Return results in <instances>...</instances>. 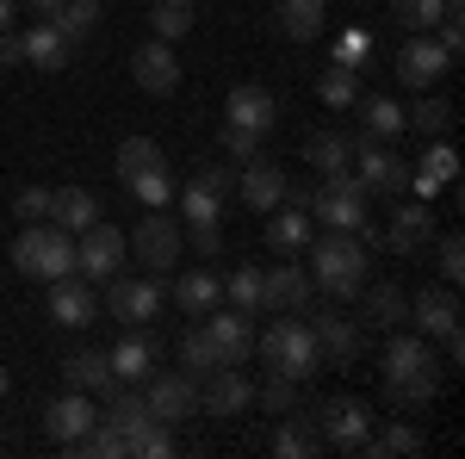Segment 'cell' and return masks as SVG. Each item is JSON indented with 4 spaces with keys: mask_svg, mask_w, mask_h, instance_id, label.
<instances>
[{
    "mask_svg": "<svg viewBox=\"0 0 465 459\" xmlns=\"http://www.w3.org/2000/svg\"><path fill=\"white\" fill-rule=\"evenodd\" d=\"M261 285H267V311H304L311 304V274L304 267H292L286 254H280V267H261Z\"/></svg>",
    "mask_w": 465,
    "mask_h": 459,
    "instance_id": "obj_23",
    "label": "cell"
},
{
    "mask_svg": "<svg viewBox=\"0 0 465 459\" xmlns=\"http://www.w3.org/2000/svg\"><path fill=\"white\" fill-rule=\"evenodd\" d=\"M434 267H440V280H447V285L465 280V243H460V230H447V236H440V248H434Z\"/></svg>",
    "mask_w": 465,
    "mask_h": 459,
    "instance_id": "obj_48",
    "label": "cell"
},
{
    "mask_svg": "<svg viewBox=\"0 0 465 459\" xmlns=\"http://www.w3.org/2000/svg\"><path fill=\"white\" fill-rule=\"evenodd\" d=\"M193 248H199L205 261H217V248H223V236H217V224H212V230H193Z\"/></svg>",
    "mask_w": 465,
    "mask_h": 459,
    "instance_id": "obj_53",
    "label": "cell"
},
{
    "mask_svg": "<svg viewBox=\"0 0 465 459\" xmlns=\"http://www.w3.org/2000/svg\"><path fill=\"white\" fill-rule=\"evenodd\" d=\"M131 454H137V459H168V454H174V428H168V423H149L143 434L131 441Z\"/></svg>",
    "mask_w": 465,
    "mask_h": 459,
    "instance_id": "obj_49",
    "label": "cell"
},
{
    "mask_svg": "<svg viewBox=\"0 0 465 459\" xmlns=\"http://www.w3.org/2000/svg\"><path fill=\"white\" fill-rule=\"evenodd\" d=\"M223 125H242L254 137H267V131L280 125V100H273L267 87L242 81V87H230V100H223Z\"/></svg>",
    "mask_w": 465,
    "mask_h": 459,
    "instance_id": "obj_18",
    "label": "cell"
},
{
    "mask_svg": "<svg viewBox=\"0 0 465 459\" xmlns=\"http://www.w3.org/2000/svg\"><path fill=\"white\" fill-rule=\"evenodd\" d=\"M100 311H106V317H118L124 329H143V323H155V311H162V280H155V274H149V280L112 274V280H106V298H100Z\"/></svg>",
    "mask_w": 465,
    "mask_h": 459,
    "instance_id": "obj_8",
    "label": "cell"
},
{
    "mask_svg": "<svg viewBox=\"0 0 465 459\" xmlns=\"http://www.w3.org/2000/svg\"><path fill=\"white\" fill-rule=\"evenodd\" d=\"M273 454H280V459L322 454V434L311 428V416H280V428H273Z\"/></svg>",
    "mask_w": 465,
    "mask_h": 459,
    "instance_id": "obj_36",
    "label": "cell"
},
{
    "mask_svg": "<svg viewBox=\"0 0 465 459\" xmlns=\"http://www.w3.org/2000/svg\"><path fill=\"white\" fill-rule=\"evenodd\" d=\"M143 404H149L155 423L180 428L186 416H199V379H193V373H155L143 385Z\"/></svg>",
    "mask_w": 465,
    "mask_h": 459,
    "instance_id": "obj_11",
    "label": "cell"
},
{
    "mask_svg": "<svg viewBox=\"0 0 465 459\" xmlns=\"http://www.w3.org/2000/svg\"><path fill=\"white\" fill-rule=\"evenodd\" d=\"M193 19H199V6H193V0H149V25H155L162 44L186 37V32H193Z\"/></svg>",
    "mask_w": 465,
    "mask_h": 459,
    "instance_id": "obj_38",
    "label": "cell"
},
{
    "mask_svg": "<svg viewBox=\"0 0 465 459\" xmlns=\"http://www.w3.org/2000/svg\"><path fill=\"white\" fill-rule=\"evenodd\" d=\"M100 423H106V428H118V434H124V447H131V441H137V434H143V428L155 423V416H149L143 391L112 385V391H106V410H100Z\"/></svg>",
    "mask_w": 465,
    "mask_h": 459,
    "instance_id": "obj_28",
    "label": "cell"
},
{
    "mask_svg": "<svg viewBox=\"0 0 465 459\" xmlns=\"http://www.w3.org/2000/svg\"><path fill=\"white\" fill-rule=\"evenodd\" d=\"M317 100H322L329 112L354 106V100H360V69H348V63H329V69H322V81H317Z\"/></svg>",
    "mask_w": 465,
    "mask_h": 459,
    "instance_id": "obj_41",
    "label": "cell"
},
{
    "mask_svg": "<svg viewBox=\"0 0 465 459\" xmlns=\"http://www.w3.org/2000/svg\"><path fill=\"white\" fill-rule=\"evenodd\" d=\"M403 125H416L422 137H447V131H453V106H447L440 94H422L416 106L403 112Z\"/></svg>",
    "mask_w": 465,
    "mask_h": 459,
    "instance_id": "obj_44",
    "label": "cell"
},
{
    "mask_svg": "<svg viewBox=\"0 0 465 459\" xmlns=\"http://www.w3.org/2000/svg\"><path fill=\"white\" fill-rule=\"evenodd\" d=\"M236 193H242V205H254V212H273V205L286 199V168L267 162V155H254V162H242Z\"/></svg>",
    "mask_w": 465,
    "mask_h": 459,
    "instance_id": "obj_22",
    "label": "cell"
},
{
    "mask_svg": "<svg viewBox=\"0 0 465 459\" xmlns=\"http://www.w3.org/2000/svg\"><path fill=\"white\" fill-rule=\"evenodd\" d=\"M410 323H416V335H453L460 329V298H453V285H429V292H416V304H410Z\"/></svg>",
    "mask_w": 465,
    "mask_h": 459,
    "instance_id": "obj_21",
    "label": "cell"
},
{
    "mask_svg": "<svg viewBox=\"0 0 465 459\" xmlns=\"http://www.w3.org/2000/svg\"><path fill=\"white\" fill-rule=\"evenodd\" d=\"M174 304L180 317H205V311H217L223 304V274H212V267H186L174 280Z\"/></svg>",
    "mask_w": 465,
    "mask_h": 459,
    "instance_id": "obj_25",
    "label": "cell"
},
{
    "mask_svg": "<svg viewBox=\"0 0 465 459\" xmlns=\"http://www.w3.org/2000/svg\"><path fill=\"white\" fill-rule=\"evenodd\" d=\"M50 317L63 323V329H87V323H100V292L81 280V274L50 280Z\"/></svg>",
    "mask_w": 465,
    "mask_h": 459,
    "instance_id": "obj_16",
    "label": "cell"
},
{
    "mask_svg": "<svg viewBox=\"0 0 465 459\" xmlns=\"http://www.w3.org/2000/svg\"><path fill=\"white\" fill-rule=\"evenodd\" d=\"M360 106V137L366 143H385L403 131V106L397 100H385V94H372V100H354Z\"/></svg>",
    "mask_w": 465,
    "mask_h": 459,
    "instance_id": "obj_35",
    "label": "cell"
},
{
    "mask_svg": "<svg viewBox=\"0 0 465 459\" xmlns=\"http://www.w3.org/2000/svg\"><path fill=\"white\" fill-rule=\"evenodd\" d=\"M69 447H74V454H87V459H124V454H131V447H124V434L106 428V423H94L81 441H69Z\"/></svg>",
    "mask_w": 465,
    "mask_h": 459,
    "instance_id": "obj_46",
    "label": "cell"
},
{
    "mask_svg": "<svg viewBox=\"0 0 465 459\" xmlns=\"http://www.w3.org/2000/svg\"><path fill=\"white\" fill-rule=\"evenodd\" d=\"M13 63H25V50H19L13 32H0V69H13Z\"/></svg>",
    "mask_w": 465,
    "mask_h": 459,
    "instance_id": "obj_54",
    "label": "cell"
},
{
    "mask_svg": "<svg viewBox=\"0 0 465 459\" xmlns=\"http://www.w3.org/2000/svg\"><path fill=\"white\" fill-rule=\"evenodd\" d=\"M94 217H100V199H94L87 186H63V193H50V224H56V230L81 236Z\"/></svg>",
    "mask_w": 465,
    "mask_h": 459,
    "instance_id": "obj_33",
    "label": "cell"
},
{
    "mask_svg": "<svg viewBox=\"0 0 465 459\" xmlns=\"http://www.w3.org/2000/svg\"><path fill=\"white\" fill-rule=\"evenodd\" d=\"M0 391H6V366H0Z\"/></svg>",
    "mask_w": 465,
    "mask_h": 459,
    "instance_id": "obj_57",
    "label": "cell"
},
{
    "mask_svg": "<svg viewBox=\"0 0 465 459\" xmlns=\"http://www.w3.org/2000/svg\"><path fill=\"white\" fill-rule=\"evenodd\" d=\"M13 19H19V0H0V32H13Z\"/></svg>",
    "mask_w": 465,
    "mask_h": 459,
    "instance_id": "obj_56",
    "label": "cell"
},
{
    "mask_svg": "<svg viewBox=\"0 0 465 459\" xmlns=\"http://www.w3.org/2000/svg\"><path fill=\"white\" fill-rule=\"evenodd\" d=\"M311 236H317L311 212H304V205H286V199H280V205H273V217H267V248H273V254H298V248L311 243Z\"/></svg>",
    "mask_w": 465,
    "mask_h": 459,
    "instance_id": "obj_30",
    "label": "cell"
},
{
    "mask_svg": "<svg viewBox=\"0 0 465 459\" xmlns=\"http://www.w3.org/2000/svg\"><path fill=\"white\" fill-rule=\"evenodd\" d=\"M94 423H100V410H94V397H87V391H63V397H50V404H44V434H50V441H63V447L81 441Z\"/></svg>",
    "mask_w": 465,
    "mask_h": 459,
    "instance_id": "obj_17",
    "label": "cell"
},
{
    "mask_svg": "<svg viewBox=\"0 0 465 459\" xmlns=\"http://www.w3.org/2000/svg\"><path fill=\"white\" fill-rule=\"evenodd\" d=\"M63 379H69V391H87V397H106L118 379H112V360L100 348H81L63 360Z\"/></svg>",
    "mask_w": 465,
    "mask_h": 459,
    "instance_id": "obj_31",
    "label": "cell"
},
{
    "mask_svg": "<svg viewBox=\"0 0 465 459\" xmlns=\"http://www.w3.org/2000/svg\"><path fill=\"white\" fill-rule=\"evenodd\" d=\"M50 25H56V32L69 37V44H81V37H87L94 25H100V0H63V13H56Z\"/></svg>",
    "mask_w": 465,
    "mask_h": 459,
    "instance_id": "obj_45",
    "label": "cell"
},
{
    "mask_svg": "<svg viewBox=\"0 0 465 459\" xmlns=\"http://www.w3.org/2000/svg\"><path fill=\"white\" fill-rule=\"evenodd\" d=\"M217 366H223V360H217L212 335H205V323H199V329H186V335H180V373L205 379V373H217Z\"/></svg>",
    "mask_w": 465,
    "mask_h": 459,
    "instance_id": "obj_42",
    "label": "cell"
},
{
    "mask_svg": "<svg viewBox=\"0 0 465 459\" xmlns=\"http://www.w3.org/2000/svg\"><path fill=\"white\" fill-rule=\"evenodd\" d=\"M354 155H360V186L366 193H379V199H397V193H410V162H397L391 149H379V143H354Z\"/></svg>",
    "mask_w": 465,
    "mask_h": 459,
    "instance_id": "obj_15",
    "label": "cell"
},
{
    "mask_svg": "<svg viewBox=\"0 0 465 459\" xmlns=\"http://www.w3.org/2000/svg\"><path fill=\"white\" fill-rule=\"evenodd\" d=\"M199 323H205V335H212V348H217L223 366H242L254 354V317L249 311H223V304H217V311H205Z\"/></svg>",
    "mask_w": 465,
    "mask_h": 459,
    "instance_id": "obj_14",
    "label": "cell"
},
{
    "mask_svg": "<svg viewBox=\"0 0 465 459\" xmlns=\"http://www.w3.org/2000/svg\"><path fill=\"white\" fill-rule=\"evenodd\" d=\"M429 441H422V428H410V423H391V428H372L366 441H360V454L366 459H410V454H422Z\"/></svg>",
    "mask_w": 465,
    "mask_h": 459,
    "instance_id": "obj_34",
    "label": "cell"
},
{
    "mask_svg": "<svg viewBox=\"0 0 465 459\" xmlns=\"http://www.w3.org/2000/svg\"><path fill=\"white\" fill-rule=\"evenodd\" d=\"M254 404V385L236 373V366H217L205 373V391H199V416H242Z\"/></svg>",
    "mask_w": 465,
    "mask_h": 459,
    "instance_id": "obj_20",
    "label": "cell"
},
{
    "mask_svg": "<svg viewBox=\"0 0 465 459\" xmlns=\"http://www.w3.org/2000/svg\"><path fill=\"white\" fill-rule=\"evenodd\" d=\"M118 180L143 199L149 212H155V205H174V186H180L174 168H168V155H162L149 137H124L118 143Z\"/></svg>",
    "mask_w": 465,
    "mask_h": 459,
    "instance_id": "obj_5",
    "label": "cell"
},
{
    "mask_svg": "<svg viewBox=\"0 0 465 459\" xmlns=\"http://www.w3.org/2000/svg\"><path fill=\"white\" fill-rule=\"evenodd\" d=\"M13 267L25 274V280H63V274H74V236L69 230H56L50 217L44 224H25L19 236H13Z\"/></svg>",
    "mask_w": 465,
    "mask_h": 459,
    "instance_id": "obj_4",
    "label": "cell"
},
{
    "mask_svg": "<svg viewBox=\"0 0 465 459\" xmlns=\"http://www.w3.org/2000/svg\"><path fill=\"white\" fill-rule=\"evenodd\" d=\"M223 304H230V311H249V317H261V311H267L261 267H230V280H223Z\"/></svg>",
    "mask_w": 465,
    "mask_h": 459,
    "instance_id": "obj_37",
    "label": "cell"
},
{
    "mask_svg": "<svg viewBox=\"0 0 465 459\" xmlns=\"http://www.w3.org/2000/svg\"><path fill=\"white\" fill-rule=\"evenodd\" d=\"M273 25H280V37H292V44H311V37H322V25H329V0H273Z\"/></svg>",
    "mask_w": 465,
    "mask_h": 459,
    "instance_id": "obj_27",
    "label": "cell"
},
{
    "mask_svg": "<svg viewBox=\"0 0 465 459\" xmlns=\"http://www.w3.org/2000/svg\"><path fill=\"white\" fill-rule=\"evenodd\" d=\"M453 168H460V162H453V149H447V143H434L429 155H422V168H416V175H429L434 186H453Z\"/></svg>",
    "mask_w": 465,
    "mask_h": 459,
    "instance_id": "obj_50",
    "label": "cell"
},
{
    "mask_svg": "<svg viewBox=\"0 0 465 459\" xmlns=\"http://www.w3.org/2000/svg\"><path fill=\"white\" fill-rule=\"evenodd\" d=\"M13 212L25 217V224H44V217H50V193H44V186H25V193L13 199Z\"/></svg>",
    "mask_w": 465,
    "mask_h": 459,
    "instance_id": "obj_52",
    "label": "cell"
},
{
    "mask_svg": "<svg viewBox=\"0 0 465 459\" xmlns=\"http://www.w3.org/2000/svg\"><path fill=\"white\" fill-rule=\"evenodd\" d=\"M372 404L366 397H329V404H317L311 410V428L322 434V447H341V454H360V441L372 434Z\"/></svg>",
    "mask_w": 465,
    "mask_h": 459,
    "instance_id": "obj_7",
    "label": "cell"
},
{
    "mask_svg": "<svg viewBox=\"0 0 465 459\" xmlns=\"http://www.w3.org/2000/svg\"><path fill=\"white\" fill-rule=\"evenodd\" d=\"M447 69H453V56L434 44V32H410V44L397 50V81H403V87H416V94H429Z\"/></svg>",
    "mask_w": 465,
    "mask_h": 459,
    "instance_id": "obj_13",
    "label": "cell"
},
{
    "mask_svg": "<svg viewBox=\"0 0 465 459\" xmlns=\"http://www.w3.org/2000/svg\"><path fill=\"white\" fill-rule=\"evenodd\" d=\"M131 81H137L143 94H155V100H162V94H174V87H180V56H174V44L149 37L143 50L131 56Z\"/></svg>",
    "mask_w": 465,
    "mask_h": 459,
    "instance_id": "obj_19",
    "label": "cell"
},
{
    "mask_svg": "<svg viewBox=\"0 0 465 459\" xmlns=\"http://www.w3.org/2000/svg\"><path fill=\"white\" fill-rule=\"evenodd\" d=\"M131 248H137V261H143L149 274H168V267H180V217H168V205H155V212L137 224Z\"/></svg>",
    "mask_w": 465,
    "mask_h": 459,
    "instance_id": "obj_12",
    "label": "cell"
},
{
    "mask_svg": "<svg viewBox=\"0 0 465 459\" xmlns=\"http://www.w3.org/2000/svg\"><path fill=\"white\" fill-rule=\"evenodd\" d=\"M180 193V217H186V230H212L217 217H223V199H230V168H199V175L174 186Z\"/></svg>",
    "mask_w": 465,
    "mask_h": 459,
    "instance_id": "obj_10",
    "label": "cell"
},
{
    "mask_svg": "<svg viewBox=\"0 0 465 459\" xmlns=\"http://www.w3.org/2000/svg\"><path fill=\"white\" fill-rule=\"evenodd\" d=\"M124 254H131V243H124V230H112V224H87L81 230V243H74V274L81 280H112L118 267H124Z\"/></svg>",
    "mask_w": 465,
    "mask_h": 459,
    "instance_id": "obj_9",
    "label": "cell"
},
{
    "mask_svg": "<svg viewBox=\"0 0 465 459\" xmlns=\"http://www.w3.org/2000/svg\"><path fill=\"white\" fill-rule=\"evenodd\" d=\"M223 149H230L236 162H254V155H261V137L242 131V125H223Z\"/></svg>",
    "mask_w": 465,
    "mask_h": 459,
    "instance_id": "obj_51",
    "label": "cell"
},
{
    "mask_svg": "<svg viewBox=\"0 0 465 459\" xmlns=\"http://www.w3.org/2000/svg\"><path fill=\"white\" fill-rule=\"evenodd\" d=\"M254 354H261L273 373L298 379V385L322 373V348H317V329H311V317H273L261 335H254Z\"/></svg>",
    "mask_w": 465,
    "mask_h": 459,
    "instance_id": "obj_3",
    "label": "cell"
},
{
    "mask_svg": "<svg viewBox=\"0 0 465 459\" xmlns=\"http://www.w3.org/2000/svg\"><path fill=\"white\" fill-rule=\"evenodd\" d=\"M379 379L391 391V404H403V410L429 404L434 391H440V366H434L429 335H391L385 354H379Z\"/></svg>",
    "mask_w": 465,
    "mask_h": 459,
    "instance_id": "obj_1",
    "label": "cell"
},
{
    "mask_svg": "<svg viewBox=\"0 0 465 459\" xmlns=\"http://www.w3.org/2000/svg\"><path fill=\"white\" fill-rule=\"evenodd\" d=\"M19 50H25V63H32V69H44V75H63V69H69V56H74V44L56 32L50 19H37L32 32L19 37Z\"/></svg>",
    "mask_w": 465,
    "mask_h": 459,
    "instance_id": "obj_26",
    "label": "cell"
},
{
    "mask_svg": "<svg viewBox=\"0 0 465 459\" xmlns=\"http://www.w3.org/2000/svg\"><path fill=\"white\" fill-rule=\"evenodd\" d=\"M429 236H434L429 205H403V212L391 217V230H385V248H391V254H422Z\"/></svg>",
    "mask_w": 465,
    "mask_h": 459,
    "instance_id": "obj_32",
    "label": "cell"
},
{
    "mask_svg": "<svg viewBox=\"0 0 465 459\" xmlns=\"http://www.w3.org/2000/svg\"><path fill=\"white\" fill-rule=\"evenodd\" d=\"M304 248H311V254H304V274H311L317 292L354 298L360 285H366V236H354V230H322V236H311Z\"/></svg>",
    "mask_w": 465,
    "mask_h": 459,
    "instance_id": "obj_2",
    "label": "cell"
},
{
    "mask_svg": "<svg viewBox=\"0 0 465 459\" xmlns=\"http://www.w3.org/2000/svg\"><path fill=\"white\" fill-rule=\"evenodd\" d=\"M440 13H447V0H391V19L403 32H434Z\"/></svg>",
    "mask_w": 465,
    "mask_h": 459,
    "instance_id": "obj_47",
    "label": "cell"
},
{
    "mask_svg": "<svg viewBox=\"0 0 465 459\" xmlns=\"http://www.w3.org/2000/svg\"><path fill=\"white\" fill-rule=\"evenodd\" d=\"M366 186H360L354 175H322V186L311 193V224H322V230H354V236H372V217H366Z\"/></svg>",
    "mask_w": 465,
    "mask_h": 459,
    "instance_id": "obj_6",
    "label": "cell"
},
{
    "mask_svg": "<svg viewBox=\"0 0 465 459\" xmlns=\"http://www.w3.org/2000/svg\"><path fill=\"white\" fill-rule=\"evenodd\" d=\"M19 6H25L32 19H56V13H63V0H19Z\"/></svg>",
    "mask_w": 465,
    "mask_h": 459,
    "instance_id": "obj_55",
    "label": "cell"
},
{
    "mask_svg": "<svg viewBox=\"0 0 465 459\" xmlns=\"http://www.w3.org/2000/svg\"><path fill=\"white\" fill-rule=\"evenodd\" d=\"M304 155H311V168H317V175H348V155H354V143L341 137V131H317V137L304 143Z\"/></svg>",
    "mask_w": 465,
    "mask_h": 459,
    "instance_id": "obj_39",
    "label": "cell"
},
{
    "mask_svg": "<svg viewBox=\"0 0 465 459\" xmlns=\"http://www.w3.org/2000/svg\"><path fill=\"white\" fill-rule=\"evenodd\" d=\"M366 292V285H360ZM366 323L372 329H397V323H410V298L397 292V285H372L366 292Z\"/></svg>",
    "mask_w": 465,
    "mask_h": 459,
    "instance_id": "obj_40",
    "label": "cell"
},
{
    "mask_svg": "<svg viewBox=\"0 0 465 459\" xmlns=\"http://www.w3.org/2000/svg\"><path fill=\"white\" fill-rule=\"evenodd\" d=\"M106 360H112V379L118 385H137V379H149V366H155V342H149L143 329H124L118 348H106Z\"/></svg>",
    "mask_w": 465,
    "mask_h": 459,
    "instance_id": "obj_29",
    "label": "cell"
},
{
    "mask_svg": "<svg viewBox=\"0 0 465 459\" xmlns=\"http://www.w3.org/2000/svg\"><path fill=\"white\" fill-rule=\"evenodd\" d=\"M311 329H317L322 366H348V360L360 354V323H354V317H335V311H317V317H311Z\"/></svg>",
    "mask_w": 465,
    "mask_h": 459,
    "instance_id": "obj_24",
    "label": "cell"
},
{
    "mask_svg": "<svg viewBox=\"0 0 465 459\" xmlns=\"http://www.w3.org/2000/svg\"><path fill=\"white\" fill-rule=\"evenodd\" d=\"M254 404H261L267 416H292V410H298V379H286V373L267 366V379L254 385Z\"/></svg>",
    "mask_w": 465,
    "mask_h": 459,
    "instance_id": "obj_43",
    "label": "cell"
}]
</instances>
